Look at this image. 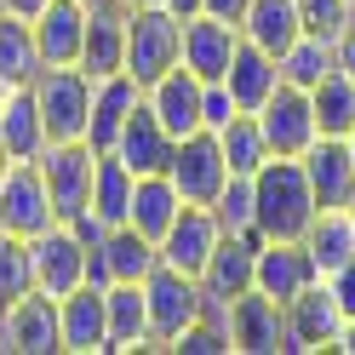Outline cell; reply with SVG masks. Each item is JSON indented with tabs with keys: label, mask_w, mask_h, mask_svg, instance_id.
Here are the masks:
<instances>
[{
	"label": "cell",
	"mask_w": 355,
	"mask_h": 355,
	"mask_svg": "<svg viewBox=\"0 0 355 355\" xmlns=\"http://www.w3.org/2000/svg\"><path fill=\"white\" fill-rule=\"evenodd\" d=\"M218 241H224V230H218L212 207H184L172 218V230L155 241V252H161V263H172V270H184V275L201 281V270H207V258H212Z\"/></svg>",
	"instance_id": "cell-13"
},
{
	"label": "cell",
	"mask_w": 355,
	"mask_h": 355,
	"mask_svg": "<svg viewBox=\"0 0 355 355\" xmlns=\"http://www.w3.org/2000/svg\"><path fill=\"white\" fill-rule=\"evenodd\" d=\"M201 281L172 270V263H155V270L144 275V304H149V338L155 349H166L178 332H184L195 315H201Z\"/></svg>",
	"instance_id": "cell-4"
},
{
	"label": "cell",
	"mask_w": 355,
	"mask_h": 355,
	"mask_svg": "<svg viewBox=\"0 0 355 355\" xmlns=\"http://www.w3.org/2000/svg\"><path fill=\"white\" fill-rule=\"evenodd\" d=\"M304 172H309V189H315V207L332 212V207H355V155L344 138H315L304 155Z\"/></svg>",
	"instance_id": "cell-17"
},
{
	"label": "cell",
	"mask_w": 355,
	"mask_h": 355,
	"mask_svg": "<svg viewBox=\"0 0 355 355\" xmlns=\"http://www.w3.org/2000/svg\"><path fill=\"white\" fill-rule=\"evenodd\" d=\"M241 40H252V46H263L270 58H281L293 40L304 35V24H298V0H252L247 12H241Z\"/></svg>",
	"instance_id": "cell-28"
},
{
	"label": "cell",
	"mask_w": 355,
	"mask_h": 355,
	"mask_svg": "<svg viewBox=\"0 0 355 355\" xmlns=\"http://www.w3.org/2000/svg\"><path fill=\"white\" fill-rule=\"evenodd\" d=\"M332 355H355V321H344V332H338V344H332Z\"/></svg>",
	"instance_id": "cell-46"
},
{
	"label": "cell",
	"mask_w": 355,
	"mask_h": 355,
	"mask_svg": "<svg viewBox=\"0 0 355 355\" xmlns=\"http://www.w3.org/2000/svg\"><path fill=\"white\" fill-rule=\"evenodd\" d=\"M178 212H184V195L172 189V178H166V172H149V178H138V184H132L126 224L138 230V235L161 241V235L172 230V218H178Z\"/></svg>",
	"instance_id": "cell-29"
},
{
	"label": "cell",
	"mask_w": 355,
	"mask_h": 355,
	"mask_svg": "<svg viewBox=\"0 0 355 355\" xmlns=\"http://www.w3.org/2000/svg\"><path fill=\"white\" fill-rule=\"evenodd\" d=\"M132 184H138V172H132L115 149H98L92 155V195H86V212L98 218V224H126V207H132Z\"/></svg>",
	"instance_id": "cell-27"
},
{
	"label": "cell",
	"mask_w": 355,
	"mask_h": 355,
	"mask_svg": "<svg viewBox=\"0 0 355 355\" xmlns=\"http://www.w3.org/2000/svg\"><path fill=\"white\" fill-rule=\"evenodd\" d=\"M235 46H241L235 24H224V17H212V12H195V17H184V58L178 63H184L195 80H224Z\"/></svg>",
	"instance_id": "cell-15"
},
{
	"label": "cell",
	"mask_w": 355,
	"mask_h": 355,
	"mask_svg": "<svg viewBox=\"0 0 355 355\" xmlns=\"http://www.w3.org/2000/svg\"><path fill=\"white\" fill-rule=\"evenodd\" d=\"M224 86H230V98H235V109H247V115H258L263 103H270V92L281 86V63L263 52V46H252V40H241L235 46V58H230V69H224Z\"/></svg>",
	"instance_id": "cell-25"
},
{
	"label": "cell",
	"mask_w": 355,
	"mask_h": 355,
	"mask_svg": "<svg viewBox=\"0 0 355 355\" xmlns=\"http://www.w3.org/2000/svg\"><path fill=\"white\" fill-rule=\"evenodd\" d=\"M304 247H309V263H315L321 281H327L332 270H344V263L355 258V218H349V207L315 212V224L304 230Z\"/></svg>",
	"instance_id": "cell-30"
},
{
	"label": "cell",
	"mask_w": 355,
	"mask_h": 355,
	"mask_svg": "<svg viewBox=\"0 0 355 355\" xmlns=\"http://www.w3.org/2000/svg\"><path fill=\"white\" fill-rule=\"evenodd\" d=\"M230 115H235L230 86H224V80H207V86H201V126H207V132H218Z\"/></svg>",
	"instance_id": "cell-40"
},
{
	"label": "cell",
	"mask_w": 355,
	"mask_h": 355,
	"mask_svg": "<svg viewBox=\"0 0 355 355\" xmlns=\"http://www.w3.org/2000/svg\"><path fill=\"white\" fill-rule=\"evenodd\" d=\"M349 17H355L349 0H298L304 35H321V40H332V46H338V35L349 29Z\"/></svg>",
	"instance_id": "cell-38"
},
{
	"label": "cell",
	"mask_w": 355,
	"mask_h": 355,
	"mask_svg": "<svg viewBox=\"0 0 355 355\" xmlns=\"http://www.w3.org/2000/svg\"><path fill=\"white\" fill-rule=\"evenodd\" d=\"M166 349H172V355H235V349H230V332L218 327V321H207V315H195Z\"/></svg>",
	"instance_id": "cell-39"
},
{
	"label": "cell",
	"mask_w": 355,
	"mask_h": 355,
	"mask_svg": "<svg viewBox=\"0 0 355 355\" xmlns=\"http://www.w3.org/2000/svg\"><path fill=\"white\" fill-rule=\"evenodd\" d=\"M58 212H52V195H46V178H40L35 161H6L0 166V230L35 241L40 230H52Z\"/></svg>",
	"instance_id": "cell-6"
},
{
	"label": "cell",
	"mask_w": 355,
	"mask_h": 355,
	"mask_svg": "<svg viewBox=\"0 0 355 355\" xmlns=\"http://www.w3.org/2000/svg\"><path fill=\"white\" fill-rule=\"evenodd\" d=\"M138 103H144V86L132 80L126 69H115V75L92 80V115H86V144H92V149H115L121 126H126V115H132Z\"/></svg>",
	"instance_id": "cell-20"
},
{
	"label": "cell",
	"mask_w": 355,
	"mask_h": 355,
	"mask_svg": "<svg viewBox=\"0 0 355 355\" xmlns=\"http://www.w3.org/2000/svg\"><path fill=\"white\" fill-rule=\"evenodd\" d=\"M275 63H281V80H293V86H315L327 69H338V46H332V40H321V35H298Z\"/></svg>",
	"instance_id": "cell-35"
},
{
	"label": "cell",
	"mask_w": 355,
	"mask_h": 355,
	"mask_svg": "<svg viewBox=\"0 0 355 355\" xmlns=\"http://www.w3.org/2000/svg\"><path fill=\"white\" fill-rule=\"evenodd\" d=\"M178 58H184V17H172L155 0L126 6V75L149 86L166 69H178Z\"/></svg>",
	"instance_id": "cell-2"
},
{
	"label": "cell",
	"mask_w": 355,
	"mask_h": 355,
	"mask_svg": "<svg viewBox=\"0 0 355 355\" xmlns=\"http://www.w3.org/2000/svg\"><path fill=\"white\" fill-rule=\"evenodd\" d=\"M6 355H63L58 298H46L40 286L6 304Z\"/></svg>",
	"instance_id": "cell-12"
},
{
	"label": "cell",
	"mask_w": 355,
	"mask_h": 355,
	"mask_svg": "<svg viewBox=\"0 0 355 355\" xmlns=\"http://www.w3.org/2000/svg\"><path fill=\"white\" fill-rule=\"evenodd\" d=\"M80 69L103 80L126 69V6L115 0H86V40H80Z\"/></svg>",
	"instance_id": "cell-16"
},
{
	"label": "cell",
	"mask_w": 355,
	"mask_h": 355,
	"mask_svg": "<svg viewBox=\"0 0 355 355\" xmlns=\"http://www.w3.org/2000/svg\"><path fill=\"white\" fill-rule=\"evenodd\" d=\"M40 126H46V144H80L86 138V115H92V75L80 63H58V69H40L29 80Z\"/></svg>",
	"instance_id": "cell-3"
},
{
	"label": "cell",
	"mask_w": 355,
	"mask_h": 355,
	"mask_svg": "<svg viewBox=\"0 0 355 355\" xmlns=\"http://www.w3.org/2000/svg\"><path fill=\"white\" fill-rule=\"evenodd\" d=\"M92 247H98V252H103V263H109V281H144L155 263H161L155 241H149V235H138L132 224L103 230V241H92Z\"/></svg>",
	"instance_id": "cell-31"
},
{
	"label": "cell",
	"mask_w": 355,
	"mask_h": 355,
	"mask_svg": "<svg viewBox=\"0 0 355 355\" xmlns=\"http://www.w3.org/2000/svg\"><path fill=\"white\" fill-rule=\"evenodd\" d=\"M212 218H218V230H224V235H258V207H252V178H241V172H230V184L218 189V201H212Z\"/></svg>",
	"instance_id": "cell-36"
},
{
	"label": "cell",
	"mask_w": 355,
	"mask_h": 355,
	"mask_svg": "<svg viewBox=\"0 0 355 355\" xmlns=\"http://www.w3.org/2000/svg\"><path fill=\"white\" fill-rule=\"evenodd\" d=\"M40 75V46H35V24L0 12V86H29Z\"/></svg>",
	"instance_id": "cell-33"
},
{
	"label": "cell",
	"mask_w": 355,
	"mask_h": 355,
	"mask_svg": "<svg viewBox=\"0 0 355 355\" xmlns=\"http://www.w3.org/2000/svg\"><path fill=\"white\" fill-rule=\"evenodd\" d=\"M218 149H224V166L241 172V178H252L263 161H270V144H263V132H258V115H247V109H235V115L218 126Z\"/></svg>",
	"instance_id": "cell-34"
},
{
	"label": "cell",
	"mask_w": 355,
	"mask_h": 355,
	"mask_svg": "<svg viewBox=\"0 0 355 355\" xmlns=\"http://www.w3.org/2000/svg\"><path fill=\"white\" fill-rule=\"evenodd\" d=\"M252 207H258V235L263 241H304V230L315 224V189L298 155H270L252 172Z\"/></svg>",
	"instance_id": "cell-1"
},
{
	"label": "cell",
	"mask_w": 355,
	"mask_h": 355,
	"mask_svg": "<svg viewBox=\"0 0 355 355\" xmlns=\"http://www.w3.org/2000/svg\"><path fill=\"white\" fill-rule=\"evenodd\" d=\"M0 92H6V86H0Z\"/></svg>",
	"instance_id": "cell-50"
},
{
	"label": "cell",
	"mask_w": 355,
	"mask_h": 355,
	"mask_svg": "<svg viewBox=\"0 0 355 355\" xmlns=\"http://www.w3.org/2000/svg\"><path fill=\"white\" fill-rule=\"evenodd\" d=\"M58 332L63 355H109V315H103V286H75L58 298Z\"/></svg>",
	"instance_id": "cell-14"
},
{
	"label": "cell",
	"mask_w": 355,
	"mask_h": 355,
	"mask_svg": "<svg viewBox=\"0 0 355 355\" xmlns=\"http://www.w3.org/2000/svg\"><path fill=\"white\" fill-rule=\"evenodd\" d=\"M252 0H201V12H212V17H224V24H241V12H247Z\"/></svg>",
	"instance_id": "cell-42"
},
{
	"label": "cell",
	"mask_w": 355,
	"mask_h": 355,
	"mask_svg": "<svg viewBox=\"0 0 355 355\" xmlns=\"http://www.w3.org/2000/svg\"><path fill=\"white\" fill-rule=\"evenodd\" d=\"M349 6H355V0H349Z\"/></svg>",
	"instance_id": "cell-51"
},
{
	"label": "cell",
	"mask_w": 355,
	"mask_h": 355,
	"mask_svg": "<svg viewBox=\"0 0 355 355\" xmlns=\"http://www.w3.org/2000/svg\"><path fill=\"white\" fill-rule=\"evenodd\" d=\"M201 86L207 80H195L184 63H178V69H166L161 80L144 86V103L155 109V121H161L172 138H189V132H201Z\"/></svg>",
	"instance_id": "cell-19"
},
{
	"label": "cell",
	"mask_w": 355,
	"mask_h": 355,
	"mask_svg": "<svg viewBox=\"0 0 355 355\" xmlns=\"http://www.w3.org/2000/svg\"><path fill=\"white\" fill-rule=\"evenodd\" d=\"M338 69L355 80V17H349V29L338 35Z\"/></svg>",
	"instance_id": "cell-43"
},
{
	"label": "cell",
	"mask_w": 355,
	"mask_h": 355,
	"mask_svg": "<svg viewBox=\"0 0 355 355\" xmlns=\"http://www.w3.org/2000/svg\"><path fill=\"white\" fill-rule=\"evenodd\" d=\"M35 293V258H29V241L0 230V304Z\"/></svg>",
	"instance_id": "cell-37"
},
{
	"label": "cell",
	"mask_w": 355,
	"mask_h": 355,
	"mask_svg": "<svg viewBox=\"0 0 355 355\" xmlns=\"http://www.w3.org/2000/svg\"><path fill=\"white\" fill-rule=\"evenodd\" d=\"M166 178L172 189L184 195V207H212L218 189L230 184V166H224V149H218V132H189V138H178L172 161H166Z\"/></svg>",
	"instance_id": "cell-5"
},
{
	"label": "cell",
	"mask_w": 355,
	"mask_h": 355,
	"mask_svg": "<svg viewBox=\"0 0 355 355\" xmlns=\"http://www.w3.org/2000/svg\"><path fill=\"white\" fill-rule=\"evenodd\" d=\"M80 40H86V0H46V12L35 17L40 69H58V63H80Z\"/></svg>",
	"instance_id": "cell-22"
},
{
	"label": "cell",
	"mask_w": 355,
	"mask_h": 355,
	"mask_svg": "<svg viewBox=\"0 0 355 355\" xmlns=\"http://www.w3.org/2000/svg\"><path fill=\"white\" fill-rule=\"evenodd\" d=\"M258 241L263 235H224L201 270V293L207 298H235L252 286V270H258Z\"/></svg>",
	"instance_id": "cell-24"
},
{
	"label": "cell",
	"mask_w": 355,
	"mask_h": 355,
	"mask_svg": "<svg viewBox=\"0 0 355 355\" xmlns=\"http://www.w3.org/2000/svg\"><path fill=\"white\" fill-rule=\"evenodd\" d=\"M92 144H46L35 155V166L40 178H46V195H52V212H58V224H69L75 212H86V195H92Z\"/></svg>",
	"instance_id": "cell-8"
},
{
	"label": "cell",
	"mask_w": 355,
	"mask_h": 355,
	"mask_svg": "<svg viewBox=\"0 0 355 355\" xmlns=\"http://www.w3.org/2000/svg\"><path fill=\"white\" fill-rule=\"evenodd\" d=\"M224 327H230V349L235 355H286V304H275L270 293H258V286L230 298Z\"/></svg>",
	"instance_id": "cell-7"
},
{
	"label": "cell",
	"mask_w": 355,
	"mask_h": 355,
	"mask_svg": "<svg viewBox=\"0 0 355 355\" xmlns=\"http://www.w3.org/2000/svg\"><path fill=\"white\" fill-rule=\"evenodd\" d=\"M309 103H315V132L321 138H349L355 132V80L344 69H327L309 86Z\"/></svg>",
	"instance_id": "cell-32"
},
{
	"label": "cell",
	"mask_w": 355,
	"mask_h": 355,
	"mask_svg": "<svg viewBox=\"0 0 355 355\" xmlns=\"http://www.w3.org/2000/svg\"><path fill=\"white\" fill-rule=\"evenodd\" d=\"M0 149H6V161H35L46 149V126H40L29 86H6L0 92Z\"/></svg>",
	"instance_id": "cell-26"
},
{
	"label": "cell",
	"mask_w": 355,
	"mask_h": 355,
	"mask_svg": "<svg viewBox=\"0 0 355 355\" xmlns=\"http://www.w3.org/2000/svg\"><path fill=\"white\" fill-rule=\"evenodd\" d=\"M29 258H35V286L46 298H63L86 286V241L69 230V224H52L29 241Z\"/></svg>",
	"instance_id": "cell-11"
},
{
	"label": "cell",
	"mask_w": 355,
	"mask_h": 355,
	"mask_svg": "<svg viewBox=\"0 0 355 355\" xmlns=\"http://www.w3.org/2000/svg\"><path fill=\"white\" fill-rule=\"evenodd\" d=\"M115 6H144V0H115Z\"/></svg>",
	"instance_id": "cell-47"
},
{
	"label": "cell",
	"mask_w": 355,
	"mask_h": 355,
	"mask_svg": "<svg viewBox=\"0 0 355 355\" xmlns=\"http://www.w3.org/2000/svg\"><path fill=\"white\" fill-rule=\"evenodd\" d=\"M315 275V263H309V247L304 241H258V270H252V286L258 293H270L275 304H293Z\"/></svg>",
	"instance_id": "cell-18"
},
{
	"label": "cell",
	"mask_w": 355,
	"mask_h": 355,
	"mask_svg": "<svg viewBox=\"0 0 355 355\" xmlns=\"http://www.w3.org/2000/svg\"><path fill=\"white\" fill-rule=\"evenodd\" d=\"M338 332H344V309H338L327 281H309L304 293L286 304V355H321V349L332 355Z\"/></svg>",
	"instance_id": "cell-9"
},
{
	"label": "cell",
	"mask_w": 355,
	"mask_h": 355,
	"mask_svg": "<svg viewBox=\"0 0 355 355\" xmlns=\"http://www.w3.org/2000/svg\"><path fill=\"white\" fill-rule=\"evenodd\" d=\"M0 12H12V17H24V24H35V17L46 12V0H0Z\"/></svg>",
	"instance_id": "cell-44"
},
{
	"label": "cell",
	"mask_w": 355,
	"mask_h": 355,
	"mask_svg": "<svg viewBox=\"0 0 355 355\" xmlns=\"http://www.w3.org/2000/svg\"><path fill=\"white\" fill-rule=\"evenodd\" d=\"M327 286H332V298H338L344 321H355V258L344 263V270H332V275H327Z\"/></svg>",
	"instance_id": "cell-41"
},
{
	"label": "cell",
	"mask_w": 355,
	"mask_h": 355,
	"mask_svg": "<svg viewBox=\"0 0 355 355\" xmlns=\"http://www.w3.org/2000/svg\"><path fill=\"white\" fill-rule=\"evenodd\" d=\"M103 315H109V355L155 349V338H149L144 281H109V286H103Z\"/></svg>",
	"instance_id": "cell-21"
},
{
	"label": "cell",
	"mask_w": 355,
	"mask_h": 355,
	"mask_svg": "<svg viewBox=\"0 0 355 355\" xmlns=\"http://www.w3.org/2000/svg\"><path fill=\"white\" fill-rule=\"evenodd\" d=\"M258 132H263V144H270V155H304L309 144L321 138L315 132V103H309V86H293V80H281L270 103L258 109Z\"/></svg>",
	"instance_id": "cell-10"
},
{
	"label": "cell",
	"mask_w": 355,
	"mask_h": 355,
	"mask_svg": "<svg viewBox=\"0 0 355 355\" xmlns=\"http://www.w3.org/2000/svg\"><path fill=\"white\" fill-rule=\"evenodd\" d=\"M172 149H178V138L155 121V109L149 103H138L126 115V126H121V138H115V155L138 172V178H149V172H166V161H172Z\"/></svg>",
	"instance_id": "cell-23"
},
{
	"label": "cell",
	"mask_w": 355,
	"mask_h": 355,
	"mask_svg": "<svg viewBox=\"0 0 355 355\" xmlns=\"http://www.w3.org/2000/svg\"><path fill=\"white\" fill-rule=\"evenodd\" d=\"M155 6H166L172 17H195V12H201V0H155Z\"/></svg>",
	"instance_id": "cell-45"
},
{
	"label": "cell",
	"mask_w": 355,
	"mask_h": 355,
	"mask_svg": "<svg viewBox=\"0 0 355 355\" xmlns=\"http://www.w3.org/2000/svg\"><path fill=\"white\" fill-rule=\"evenodd\" d=\"M344 144H349V155H355V132H349V138H344Z\"/></svg>",
	"instance_id": "cell-48"
},
{
	"label": "cell",
	"mask_w": 355,
	"mask_h": 355,
	"mask_svg": "<svg viewBox=\"0 0 355 355\" xmlns=\"http://www.w3.org/2000/svg\"><path fill=\"white\" fill-rule=\"evenodd\" d=\"M349 218H355V207H349Z\"/></svg>",
	"instance_id": "cell-49"
}]
</instances>
